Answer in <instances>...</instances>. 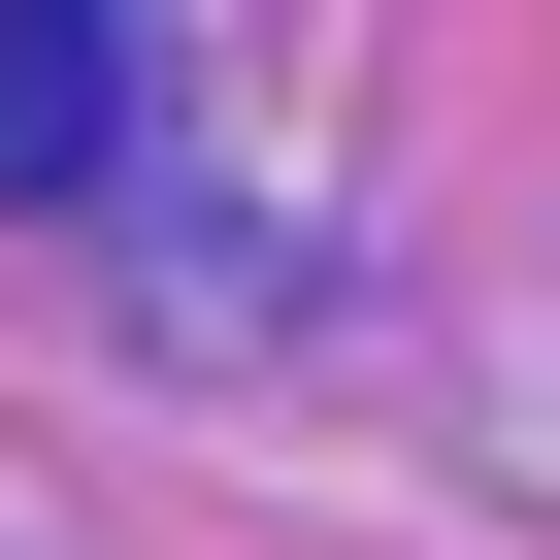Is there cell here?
<instances>
[{"label":"cell","instance_id":"cell-1","mask_svg":"<svg viewBox=\"0 0 560 560\" xmlns=\"http://www.w3.org/2000/svg\"><path fill=\"white\" fill-rule=\"evenodd\" d=\"M132 165V67H100V0H0V198H100Z\"/></svg>","mask_w":560,"mask_h":560}]
</instances>
